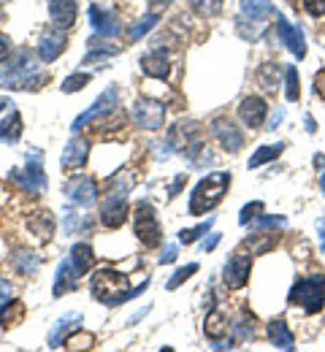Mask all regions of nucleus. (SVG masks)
I'll list each match as a JSON object with an SVG mask.
<instances>
[{"instance_id": "f257e3e1", "label": "nucleus", "mask_w": 325, "mask_h": 352, "mask_svg": "<svg viewBox=\"0 0 325 352\" xmlns=\"http://www.w3.org/2000/svg\"><path fill=\"white\" fill-rule=\"evenodd\" d=\"M149 282H141L139 287H131L128 276L114 271V268H98L93 276V296L106 304V307H120L125 301H131L133 296H141V290H146Z\"/></svg>"}, {"instance_id": "f03ea898", "label": "nucleus", "mask_w": 325, "mask_h": 352, "mask_svg": "<svg viewBox=\"0 0 325 352\" xmlns=\"http://www.w3.org/2000/svg\"><path fill=\"white\" fill-rule=\"evenodd\" d=\"M36 82H41V74H38V63L30 49H16L11 54V63L0 68V87L27 89L36 87Z\"/></svg>"}, {"instance_id": "7ed1b4c3", "label": "nucleus", "mask_w": 325, "mask_h": 352, "mask_svg": "<svg viewBox=\"0 0 325 352\" xmlns=\"http://www.w3.org/2000/svg\"><path fill=\"white\" fill-rule=\"evenodd\" d=\"M228 184H231V174H225V171H214V174H209L206 179H201L198 184H195V190H192V195H190V214H206V212H212L220 201H223V195L228 192Z\"/></svg>"}, {"instance_id": "20e7f679", "label": "nucleus", "mask_w": 325, "mask_h": 352, "mask_svg": "<svg viewBox=\"0 0 325 352\" xmlns=\"http://www.w3.org/2000/svg\"><path fill=\"white\" fill-rule=\"evenodd\" d=\"M290 307H298L309 314H317L325 307V276H306V279H298L293 287H290Z\"/></svg>"}, {"instance_id": "39448f33", "label": "nucleus", "mask_w": 325, "mask_h": 352, "mask_svg": "<svg viewBox=\"0 0 325 352\" xmlns=\"http://www.w3.org/2000/svg\"><path fill=\"white\" fill-rule=\"evenodd\" d=\"M136 236H139V241L146 250H152V247H157L163 241V230H160L157 214L146 201L139 204V209H136Z\"/></svg>"}, {"instance_id": "423d86ee", "label": "nucleus", "mask_w": 325, "mask_h": 352, "mask_svg": "<svg viewBox=\"0 0 325 352\" xmlns=\"http://www.w3.org/2000/svg\"><path fill=\"white\" fill-rule=\"evenodd\" d=\"M163 117H166V106L160 100L141 98L133 106V122L144 131H160L163 128Z\"/></svg>"}, {"instance_id": "0eeeda50", "label": "nucleus", "mask_w": 325, "mask_h": 352, "mask_svg": "<svg viewBox=\"0 0 325 352\" xmlns=\"http://www.w3.org/2000/svg\"><path fill=\"white\" fill-rule=\"evenodd\" d=\"M249 268H252V252L238 250L231 261L225 263V271H223V282H225V287H231V290L244 287L247 279H249Z\"/></svg>"}, {"instance_id": "6e6552de", "label": "nucleus", "mask_w": 325, "mask_h": 352, "mask_svg": "<svg viewBox=\"0 0 325 352\" xmlns=\"http://www.w3.org/2000/svg\"><path fill=\"white\" fill-rule=\"evenodd\" d=\"M128 217V204H125V195L122 192H111L103 206H100V222L106 228H120Z\"/></svg>"}, {"instance_id": "1a4fd4ad", "label": "nucleus", "mask_w": 325, "mask_h": 352, "mask_svg": "<svg viewBox=\"0 0 325 352\" xmlns=\"http://www.w3.org/2000/svg\"><path fill=\"white\" fill-rule=\"evenodd\" d=\"M266 111H269L266 100H263V98H255V95L244 98L241 106H238V117H241V122H244L247 128H260L263 120H266Z\"/></svg>"}, {"instance_id": "9d476101", "label": "nucleus", "mask_w": 325, "mask_h": 352, "mask_svg": "<svg viewBox=\"0 0 325 352\" xmlns=\"http://www.w3.org/2000/svg\"><path fill=\"white\" fill-rule=\"evenodd\" d=\"M212 133L217 135V141H220L223 149H228V152H238V149L244 146V135H241V131L233 125L231 120H214V122H212Z\"/></svg>"}, {"instance_id": "9b49d317", "label": "nucleus", "mask_w": 325, "mask_h": 352, "mask_svg": "<svg viewBox=\"0 0 325 352\" xmlns=\"http://www.w3.org/2000/svg\"><path fill=\"white\" fill-rule=\"evenodd\" d=\"M114 106H117V89L109 87V89H106V92H103V95H100V98H98V100L93 103V109H90V111H85V114H82V117H79V120L74 122V131H82L85 125H90V122H93L95 117H100V114L111 111Z\"/></svg>"}, {"instance_id": "f8f14e48", "label": "nucleus", "mask_w": 325, "mask_h": 352, "mask_svg": "<svg viewBox=\"0 0 325 352\" xmlns=\"http://www.w3.org/2000/svg\"><path fill=\"white\" fill-rule=\"evenodd\" d=\"M49 14H52V22H54L60 30H68V28L76 22L79 6H76V0H52V3H49Z\"/></svg>"}, {"instance_id": "ddd939ff", "label": "nucleus", "mask_w": 325, "mask_h": 352, "mask_svg": "<svg viewBox=\"0 0 325 352\" xmlns=\"http://www.w3.org/2000/svg\"><path fill=\"white\" fill-rule=\"evenodd\" d=\"M90 22H93V28L98 30V36H106V38H114V36H120V30H122L120 19H117L111 11H103V8H98V6L90 8Z\"/></svg>"}, {"instance_id": "4468645a", "label": "nucleus", "mask_w": 325, "mask_h": 352, "mask_svg": "<svg viewBox=\"0 0 325 352\" xmlns=\"http://www.w3.org/2000/svg\"><path fill=\"white\" fill-rule=\"evenodd\" d=\"M141 71H144L146 76H152V79H166L168 71H171L168 54H166L163 49H155V52L144 54V57H141Z\"/></svg>"}, {"instance_id": "2eb2a0df", "label": "nucleus", "mask_w": 325, "mask_h": 352, "mask_svg": "<svg viewBox=\"0 0 325 352\" xmlns=\"http://www.w3.org/2000/svg\"><path fill=\"white\" fill-rule=\"evenodd\" d=\"M68 198L76 201L79 206H93L95 198H98V184H95L90 176H79V179L68 187Z\"/></svg>"}, {"instance_id": "dca6fc26", "label": "nucleus", "mask_w": 325, "mask_h": 352, "mask_svg": "<svg viewBox=\"0 0 325 352\" xmlns=\"http://www.w3.org/2000/svg\"><path fill=\"white\" fill-rule=\"evenodd\" d=\"M11 179H14L16 184H22L27 192H44V190H47V176H44V171H41L38 160H36V166H33V157H30V168H27V174L14 171Z\"/></svg>"}, {"instance_id": "f3484780", "label": "nucleus", "mask_w": 325, "mask_h": 352, "mask_svg": "<svg viewBox=\"0 0 325 352\" xmlns=\"http://www.w3.org/2000/svg\"><path fill=\"white\" fill-rule=\"evenodd\" d=\"M277 30H279V36H282V41H284V46L301 60L304 54H306V41H304V36H301V30L298 28H293L287 19H282L279 16V25H277Z\"/></svg>"}, {"instance_id": "a211bd4d", "label": "nucleus", "mask_w": 325, "mask_h": 352, "mask_svg": "<svg viewBox=\"0 0 325 352\" xmlns=\"http://www.w3.org/2000/svg\"><path fill=\"white\" fill-rule=\"evenodd\" d=\"M87 152H90L87 141H85V138H74V141L65 146V152H63V168H65V171L82 168L85 160H87Z\"/></svg>"}, {"instance_id": "6ab92c4d", "label": "nucleus", "mask_w": 325, "mask_h": 352, "mask_svg": "<svg viewBox=\"0 0 325 352\" xmlns=\"http://www.w3.org/2000/svg\"><path fill=\"white\" fill-rule=\"evenodd\" d=\"M79 322H82V314H65V317H60V322L49 333V347H63V342L68 339L71 331L79 328Z\"/></svg>"}, {"instance_id": "aec40b11", "label": "nucleus", "mask_w": 325, "mask_h": 352, "mask_svg": "<svg viewBox=\"0 0 325 352\" xmlns=\"http://www.w3.org/2000/svg\"><path fill=\"white\" fill-rule=\"evenodd\" d=\"M269 339H271V344H274L277 350H293V347H295L293 333H290V328H287L282 320H271V322H269Z\"/></svg>"}, {"instance_id": "412c9836", "label": "nucleus", "mask_w": 325, "mask_h": 352, "mask_svg": "<svg viewBox=\"0 0 325 352\" xmlns=\"http://www.w3.org/2000/svg\"><path fill=\"white\" fill-rule=\"evenodd\" d=\"M76 282H79V274L74 271L71 261H65V263H60V271H57V279H54V287L52 290H54V296H63V293L74 290Z\"/></svg>"}, {"instance_id": "4be33fe9", "label": "nucleus", "mask_w": 325, "mask_h": 352, "mask_svg": "<svg viewBox=\"0 0 325 352\" xmlns=\"http://www.w3.org/2000/svg\"><path fill=\"white\" fill-rule=\"evenodd\" d=\"M71 265H74V271L82 276V274H87V268L93 265L95 255H93V247L90 244H76L74 250H71Z\"/></svg>"}, {"instance_id": "5701e85b", "label": "nucleus", "mask_w": 325, "mask_h": 352, "mask_svg": "<svg viewBox=\"0 0 325 352\" xmlns=\"http://www.w3.org/2000/svg\"><path fill=\"white\" fill-rule=\"evenodd\" d=\"M63 49H65V36H44L38 41V57L44 63H52L54 57L63 54Z\"/></svg>"}, {"instance_id": "b1692460", "label": "nucleus", "mask_w": 325, "mask_h": 352, "mask_svg": "<svg viewBox=\"0 0 325 352\" xmlns=\"http://www.w3.org/2000/svg\"><path fill=\"white\" fill-rule=\"evenodd\" d=\"M241 14L249 16L252 22H263L271 14V3L269 0H241Z\"/></svg>"}, {"instance_id": "393cba45", "label": "nucleus", "mask_w": 325, "mask_h": 352, "mask_svg": "<svg viewBox=\"0 0 325 352\" xmlns=\"http://www.w3.org/2000/svg\"><path fill=\"white\" fill-rule=\"evenodd\" d=\"M19 133H22V120H19V114L14 109H8L5 120H0V138L3 141H16Z\"/></svg>"}, {"instance_id": "a878e982", "label": "nucleus", "mask_w": 325, "mask_h": 352, "mask_svg": "<svg viewBox=\"0 0 325 352\" xmlns=\"http://www.w3.org/2000/svg\"><path fill=\"white\" fill-rule=\"evenodd\" d=\"M203 331H206V336H209V339H220L223 333H228V320H225V314L214 309V311L206 317Z\"/></svg>"}, {"instance_id": "bb28decb", "label": "nucleus", "mask_w": 325, "mask_h": 352, "mask_svg": "<svg viewBox=\"0 0 325 352\" xmlns=\"http://www.w3.org/2000/svg\"><path fill=\"white\" fill-rule=\"evenodd\" d=\"M282 149H284V144H271V146H260L252 157H249V168H258V166H263V163H271V160H277L279 155H282Z\"/></svg>"}, {"instance_id": "cd10ccee", "label": "nucleus", "mask_w": 325, "mask_h": 352, "mask_svg": "<svg viewBox=\"0 0 325 352\" xmlns=\"http://www.w3.org/2000/svg\"><path fill=\"white\" fill-rule=\"evenodd\" d=\"M258 82H260V87L269 89V92L274 95L279 87V68L274 65V63H266V65L258 71Z\"/></svg>"}, {"instance_id": "c85d7f7f", "label": "nucleus", "mask_w": 325, "mask_h": 352, "mask_svg": "<svg viewBox=\"0 0 325 352\" xmlns=\"http://www.w3.org/2000/svg\"><path fill=\"white\" fill-rule=\"evenodd\" d=\"M11 265H14L22 276H33V274L38 271V261H36V255H30V252H16V255L11 258Z\"/></svg>"}, {"instance_id": "c756f323", "label": "nucleus", "mask_w": 325, "mask_h": 352, "mask_svg": "<svg viewBox=\"0 0 325 352\" xmlns=\"http://www.w3.org/2000/svg\"><path fill=\"white\" fill-rule=\"evenodd\" d=\"M190 8L195 11V14H201V16H217L220 14V8H223V0H190Z\"/></svg>"}, {"instance_id": "7c9ffc66", "label": "nucleus", "mask_w": 325, "mask_h": 352, "mask_svg": "<svg viewBox=\"0 0 325 352\" xmlns=\"http://www.w3.org/2000/svg\"><path fill=\"white\" fill-rule=\"evenodd\" d=\"M155 25H157V16H155V14H149V16H144V19H139V22H136V25L131 28V33H128V38H131V41H139L141 36H146V33H149V30H152Z\"/></svg>"}, {"instance_id": "2f4dec72", "label": "nucleus", "mask_w": 325, "mask_h": 352, "mask_svg": "<svg viewBox=\"0 0 325 352\" xmlns=\"http://www.w3.org/2000/svg\"><path fill=\"white\" fill-rule=\"evenodd\" d=\"M284 79H287V92H284V95H287L290 103H295V100L301 98V89H298V71L290 65V68L284 71Z\"/></svg>"}, {"instance_id": "473e14b6", "label": "nucleus", "mask_w": 325, "mask_h": 352, "mask_svg": "<svg viewBox=\"0 0 325 352\" xmlns=\"http://www.w3.org/2000/svg\"><path fill=\"white\" fill-rule=\"evenodd\" d=\"M212 222H214V220H206L203 225H198V228L182 230V233H179V241H182V244H192V241H198V236H203V233L212 228Z\"/></svg>"}, {"instance_id": "72a5a7b5", "label": "nucleus", "mask_w": 325, "mask_h": 352, "mask_svg": "<svg viewBox=\"0 0 325 352\" xmlns=\"http://www.w3.org/2000/svg\"><path fill=\"white\" fill-rule=\"evenodd\" d=\"M195 271H198V265H195V263H190V265H185V268H179V271H177V274L168 279V290H177V287L185 282L187 276H192Z\"/></svg>"}, {"instance_id": "f704fd0d", "label": "nucleus", "mask_w": 325, "mask_h": 352, "mask_svg": "<svg viewBox=\"0 0 325 352\" xmlns=\"http://www.w3.org/2000/svg\"><path fill=\"white\" fill-rule=\"evenodd\" d=\"M87 82H90V74H76V76H68V79L63 82V92H76V89L85 87Z\"/></svg>"}, {"instance_id": "c9c22d12", "label": "nucleus", "mask_w": 325, "mask_h": 352, "mask_svg": "<svg viewBox=\"0 0 325 352\" xmlns=\"http://www.w3.org/2000/svg\"><path fill=\"white\" fill-rule=\"evenodd\" d=\"M90 222L85 220L82 214H71V212H65V233H74V230H82V228H87Z\"/></svg>"}, {"instance_id": "e433bc0d", "label": "nucleus", "mask_w": 325, "mask_h": 352, "mask_svg": "<svg viewBox=\"0 0 325 352\" xmlns=\"http://www.w3.org/2000/svg\"><path fill=\"white\" fill-rule=\"evenodd\" d=\"M260 212H263V204H260V201H255V204H249V206H244V209H241V217H238V222H241V225H247V222L255 220Z\"/></svg>"}, {"instance_id": "4c0bfd02", "label": "nucleus", "mask_w": 325, "mask_h": 352, "mask_svg": "<svg viewBox=\"0 0 325 352\" xmlns=\"http://www.w3.org/2000/svg\"><path fill=\"white\" fill-rule=\"evenodd\" d=\"M304 8L309 16H323L325 14V0H304Z\"/></svg>"}, {"instance_id": "58836bf2", "label": "nucleus", "mask_w": 325, "mask_h": 352, "mask_svg": "<svg viewBox=\"0 0 325 352\" xmlns=\"http://www.w3.org/2000/svg\"><path fill=\"white\" fill-rule=\"evenodd\" d=\"M287 220L284 217H260L258 220V228H284Z\"/></svg>"}, {"instance_id": "ea45409f", "label": "nucleus", "mask_w": 325, "mask_h": 352, "mask_svg": "<svg viewBox=\"0 0 325 352\" xmlns=\"http://www.w3.org/2000/svg\"><path fill=\"white\" fill-rule=\"evenodd\" d=\"M11 296H14L11 282H8V279H0V307H3L5 301H11Z\"/></svg>"}, {"instance_id": "a19ab883", "label": "nucleus", "mask_w": 325, "mask_h": 352, "mask_svg": "<svg viewBox=\"0 0 325 352\" xmlns=\"http://www.w3.org/2000/svg\"><path fill=\"white\" fill-rule=\"evenodd\" d=\"M315 92L325 100V71H317V76H315Z\"/></svg>"}, {"instance_id": "79ce46f5", "label": "nucleus", "mask_w": 325, "mask_h": 352, "mask_svg": "<svg viewBox=\"0 0 325 352\" xmlns=\"http://www.w3.org/2000/svg\"><path fill=\"white\" fill-rule=\"evenodd\" d=\"M8 54H11V41L0 33V63H5V57H8Z\"/></svg>"}, {"instance_id": "37998d69", "label": "nucleus", "mask_w": 325, "mask_h": 352, "mask_svg": "<svg viewBox=\"0 0 325 352\" xmlns=\"http://www.w3.org/2000/svg\"><path fill=\"white\" fill-rule=\"evenodd\" d=\"M177 261V247H166L163 255H160V265L163 263H174Z\"/></svg>"}, {"instance_id": "c03bdc74", "label": "nucleus", "mask_w": 325, "mask_h": 352, "mask_svg": "<svg viewBox=\"0 0 325 352\" xmlns=\"http://www.w3.org/2000/svg\"><path fill=\"white\" fill-rule=\"evenodd\" d=\"M217 241H220V233H212V239H209V241H203V252L214 250V247H217Z\"/></svg>"}, {"instance_id": "a18cd8bd", "label": "nucleus", "mask_w": 325, "mask_h": 352, "mask_svg": "<svg viewBox=\"0 0 325 352\" xmlns=\"http://www.w3.org/2000/svg\"><path fill=\"white\" fill-rule=\"evenodd\" d=\"M317 236H320V250H325V220H320V233Z\"/></svg>"}, {"instance_id": "49530a36", "label": "nucleus", "mask_w": 325, "mask_h": 352, "mask_svg": "<svg viewBox=\"0 0 325 352\" xmlns=\"http://www.w3.org/2000/svg\"><path fill=\"white\" fill-rule=\"evenodd\" d=\"M282 114H284V111H282V109H279L277 114H274V117H271V131H274V128H277V125H279V120H282Z\"/></svg>"}, {"instance_id": "de8ad7c7", "label": "nucleus", "mask_w": 325, "mask_h": 352, "mask_svg": "<svg viewBox=\"0 0 325 352\" xmlns=\"http://www.w3.org/2000/svg\"><path fill=\"white\" fill-rule=\"evenodd\" d=\"M8 106H11V103H8L5 98H0V111H8Z\"/></svg>"}, {"instance_id": "09e8293b", "label": "nucleus", "mask_w": 325, "mask_h": 352, "mask_svg": "<svg viewBox=\"0 0 325 352\" xmlns=\"http://www.w3.org/2000/svg\"><path fill=\"white\" fill-rule=\"evenodd\" d=\"M320 184H323V192H325V174H323V179H320Z\"/></svg>"}]
</instances>
